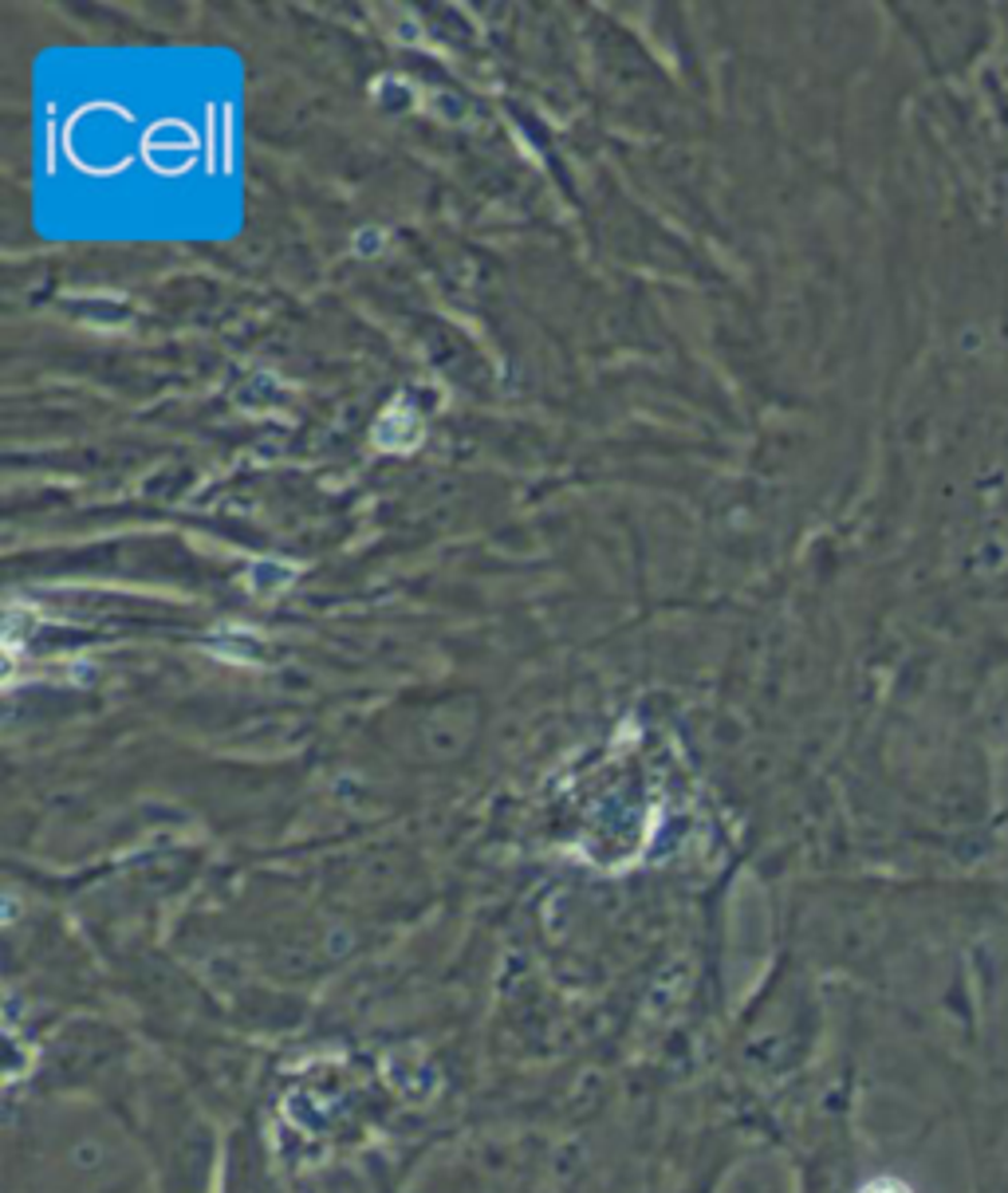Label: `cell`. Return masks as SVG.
<instances>
[{
    "label": "cell",
    "mask_w": 1008,
    "mask_h": 1193,
    "mask_svg": "<svg viewBox=\"0 0 1008 1193\" xmlns=\"http://www.w3.org/2000/svg\"><path fill=\"white\" fill-rule=\"evenodd\" d=\"M32 1186L40 1193H119L130 1182V1147L84 1110L43 1119L32 1142Z\"/></svg>",
    "instance_id": "obj_1"
},
{
    "label": "cell",
    "mask_w": 1008,
    "mask_h": 1193,
    "mask_svg": "<svg viewBox=\"0 0 1008 1193\" xmlns=\"http://www.w3.org/2000/svg\"><path fill=\"white\" fill-rule=\"evenodd\" d=\"M862 1193H910L903 1186V1182H894V1178H879V1182H871Z\"/></svg>",
    "instance_id": "obj_2"
}]
</instances>
